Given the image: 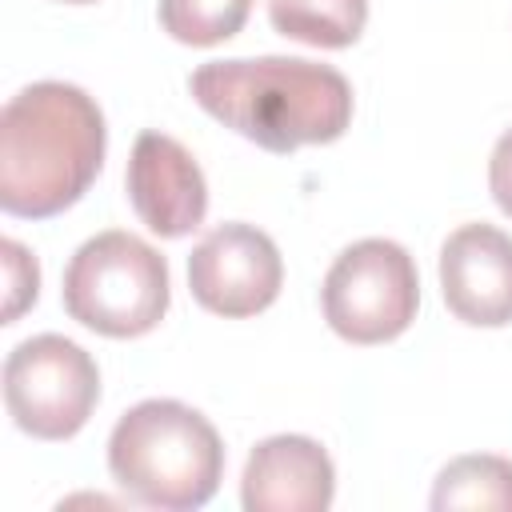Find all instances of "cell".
<instances>
[{
  "label": "cell",
  "mask_w": 512,
  "mask_h": 512,
  "mask_svg": "<svg viewBox=\"0 0 512 512\" xmlns=\"http://www.w3.org/2000/svg\"><path fill=\"white\" fill-rule=\"evenodd\" d=\"M100 104L68 80H36L0 112V208L48 220L72 208L104 168Z\"/></svg>",
  "instance_id": "6da1fadb"
},
{
  "label": "cell",
  "mask_w": 512,
  "mask_h": 512,
  "mask_svg": "<svg viewBox=\"0 0 512 512\" xmlns=\"http://www.w3.org/2000/svg\"><path fill=\"white\" fill-rule=\"evenodd\" d=\"M188 92L212 120L276 156L332 144L352 124L348 76L304 56L208 60L188 76Z\"/></svg>",
  "instance_id": "7a4b0ae2"
},
{
  "label": "cell",
  "mask_w": 512,
  "mask_h": 512,
  "mask_svg": "<svg viewBox=\"0 0 512 512\" xmlns=\"http://www.w3.org/2000/svg\"><path fill=\"white\" fill-rule=\"evenodd\" d=\"M112 480L144 508H204L224 476V444L212 420L180 400L132 404L108 436Z\"/></svg>",
  "instance_id": "3957f363"
},
{
  "label": "cell",
  "mask_w": 512,
  "mask_h": 512,
  "mask_svg": "<svg viewBox=\"0 0 512 512\" xmlns=\"http://www.w3.org/2000/svg\"><path fill=\"white\" fill-rule=\"evenodd\" d=\"M60 296L76 324L112 340H132L152 332L168 312V260L148 240L108 228L72 252Z\"/></svg>",
  "instance_id": "277c9868"
},
{
  "label": "cell",
  "mask_w": 512,
  "mask_h": 512,
  "mask_svg": "<svg viewBox=\"0 0 512 512\" xmlns=\"http://www.w3.org/2000/svg\"><path fill=\"white\" fill-rule=\"evenodd\" d=\"M320 308L328 328L348 344H388L416 320V260L396 240H356L332 260L320 288Z\"/></svg>",
  "instance_id": "5b68a950"
},
{
  "label": "cell",
  "mask_w": 512,
  "mask_h": 512,
  "mask_svg": "<svg viewBox=\"0 0 512 512\" xmlns=\"http://www.w3.org/2000/svg\"><path fill=\"white\" fill-rule=\"evenodd\" d=\"M100 400L96 360L60 332L20 340L4 360V408L36 440H72Z\"/></svg>",
  "instance_id": "8992f818"
},
{
  "label": "cell",
  "mask_w": 512,
  "mask_h": 512,
  "mask_svg": "<svg viewBox=\"0 0 512 512\" xmlns=\"http://www.w3.org/2000/svg\"><path fill=\"white\" fill-rule=\"evenodd\" d=\"M284 284V260L268 232L244 220L216 224L188 252L192 300L216 316L240 320L264 312Z\"/></svg>",
  "instance_id": "52a82bcc"
},
{
  "label": "cell",
  "mask_w": 512,
  "mask_h": 512,
  "mask_svg": "<svg viewBox=\"0 0 512 512\" xmlns=\"http://www.w3.org/2000/svg\"><path fill=\"white\" fill-rule=\"evenodd\" d=\"M124 188L140 224L164 240L200 228L208 212V180L196 156L168 132H140L128 156Z\"/></svg>",
  "instance_id": "ba28073f"
},
{
  "label": "cell",
  "mask_w": 512,
  "mask_h": 512,
  "mask_svg": "<svg viewBox=\"0 0 512 512\" xmlns=\"http://www.w3.org/2000/svg\"><path fill=\"white\" fill-rule=\"evenodd\" d=\"M440 292L472 328L512 324V236L492 224H460L440 244Z\"/></svg>",
  "instance_id": "9c48e42d"
},
{
  "label": "cell",
  "mask_w": 512,
  "mask_h": 512,
  "mask_svg": "<svg viewBox=\"0 0 512 512\" xmlns=\"http://www.w3.org/2000/svg\"><path fill=\"white\" fill-rule=\"evenodd\" d=\"M336 496L332 456L312 436H268L248 452L240 476L244 512H324Z\"/></svg>",
  "instance_id": "30bf717a"
},
{
  "label": "cell",
  "mask_w": 512,
  "mask_h": 512,
  "mask_svg": "<svg viewBox=\"0 0 512 512\" xmlns=\"http://www.w3.org/2000/svg\"><path fill=\"white\" fill-rule=\"evenodd\" d=\"M436 512H512V460L504 456H456L432 484Z\"/></svg>",
  "instance_id": "8fae6325"
},
{
  "label": "cell",
  "mask_w": 512,
  "mask_h": 512,
  "mask_svg": "<svg viewBox=\"0 0 512 512\" xmlns=\"http://www.w3.org/2000/svg\"><path fill=\"white\" fill-rule=\"evenodd\" d=\"M280 36L312 48H348L368 24V0H268Z\"/></svg>",
  "instance_id": "7c38bea8"
},
{
  "label": "cell",
  "mask_w": 512,
  "mask_h": 512,
  "mask_svg": "<svg viewBox=\"0 0 512 512\" xmlns=\"http://www.w3.org/2000/svg\"><path fill=\"white\" fill-rule=\"evenodd\" d=\"M252 12V0H160V28L192 48H212L232 40Z\"/></svg>",
  "instance_id": "4fadbf2b"
},
{
  "label": "cell",
  "mask_w": 512,
  "mask_h": 512,
  "mask_svg": "<svg viewBox=\"0 0 512 512\" xmlns=\"http://www.w3.org/2000/svg\"><path fill=\"white\" fill-rule=\"evenodd\" d=\"M4 252V276H8V300H4V324H16V316L36 304V292H40V268H36V256L20 244V240H4L0 244Z\"/></svg>",
  "instance_id": "5bb4252c"
},
{
  "label": "cell",
  "mask_w": 512,
  "mask_h": 512,
  "mask_svg": "<svg viewBox=\"0 0 512 512\" xmlns=\"http://www.w3.org/2000/svg\"><path fill=\"white\" fill-rule=\"evenodd\" d=\"M488 188L504 216H512V128L500 132L492 156H488Z\"/></svg>",
  "instance_id": "9a60e30c"
},
{
  "label": "cell",
  "mask_w": 512,
  "mask_h": 512,
  "mask_svg": "<svg viewBox=\"0 0 512 512\" xmlns=\"http://www.w3.org/2000/svg\"><path fill=\"white\" fill-rule=\"evenodd\" d=\"M64 4H96V0H64Z\"/></svg>",
  "instance_id": "2e32d148"
}]
</instances>
